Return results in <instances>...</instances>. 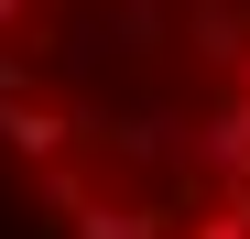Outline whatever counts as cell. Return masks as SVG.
<instances>
[{
	"label": "cell",
	"instance_id": "obj_1",
	"mask_svg": "<svg viewBox=\"0 0 250 239\" xmlns=\"http://www.w3.org/2000/svg\"><path fill=\"white\" fill-rule=\"evenodd\" d=\"M11 11H22V0H0V22H11Z\"/></svg>",
	"mask_w": 250,
	"mask_h": 239
}]
</instances>
